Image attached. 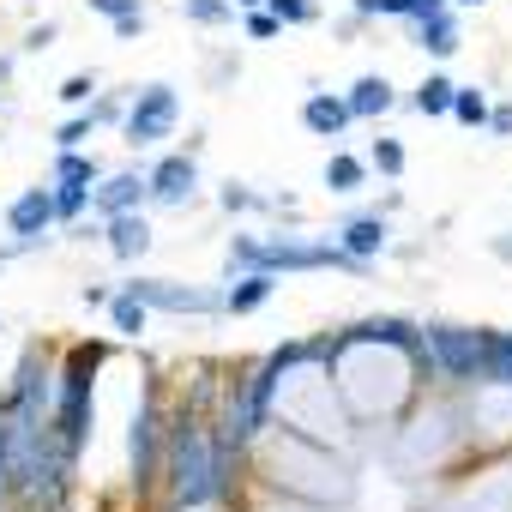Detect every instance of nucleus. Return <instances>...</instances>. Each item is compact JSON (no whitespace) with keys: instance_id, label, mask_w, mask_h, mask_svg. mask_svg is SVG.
Wrapping results in <instances>:
<instances>
[{"instance_id":"4468645a","label":"nucleus","mask_w":512,"mask_h":512,"mask_svg":"<svg viewBox=\"0 0 512 512\" xmlns=\"http://www.w3.org/2000/svg\"><path fill=\"white\" fill-rule=\"evenodd\" d=\"M392 103H398V91H392V79H386V73H368V79H356V85L344 91L350 121H380Z\"/></svg>"},{"instance_id":"393cba45","label":"nucleus","mask_w":512,"mask_h":512,"mask_svg":"<svg viewBox=\"0 0 512 512\" xmlns=\"http://www.w3.org/2000/svg\"><path fill=\"white\" fill-rule=\"evenodd\" d=\"M266 13L290 31V25H314L320 19V7H314V0H266Z\"/></svg>"},{"instance_id":"0eeeda50","label":"nucleus","mask_w":512,"mask_h":512,"mask_svg":"<svg viewBox=\"0 0 512 512\" xmlns=\"http://www.w3.org/2000/svg\"><path fill=\"white\" fill-rule=\"evenodd\" d=\"M145 308H163V314H217L223 308V296H211V290H181V284H169V278H133L127 284Z\"/></svg>"},{"instance_id":"72a5a7b5","label":"nucleus","mask_w":512,"mask_h":512,"mask_svg":"<svg viewBox=\"0 0 512 512\" xmlns=\"http://www.w3.org/2000/svg\"><path fill=\"white\" fill-rule=\"evenodd\" d=\"M121 109H127V103H115V97H103V103H97L91 115H97V121H121Z\"/></svg>"},{"instance_id":"5701e85b","label":"nucleus","mask_w":512,"mask_h":512,"mask_svg":"<svg viewBox=\"0 0 512 512\" xmlns=\"http://www.w3.org/2000/svg\"><path fill=\"white\" fill-rule=\"evenodd\" d=\"M404 163H410V157H404V145H398V139H386V133H380V139L368 145V169H380L386 181H398V175H404Z\"/></svg>"},{"instance_id":"7c9ffc66","label":"nucleus","mask_w":512,"mask_h":512,"mask_svg":"<svg viewBox=\"0 0 512 512\" xmlns=\"http://www.w3.org/2000/svg\"><path fill=\"white\" fill-rule=\"evenodd\" d=\"M91 13H103V19H127V13H139V0H91Z\"/></svg>"},{"instance_id":"39448f33","label":"nucleus","mask_w":512,"mask_h":512,"mask_svg":"<svg viewBox=\"0 0 512 512\" xmlns=\"http://www.w3.org/2000/svg\"><path fill=\"white\" fill-rule=\"evenodd\" d=\"M482 338L488 332H470V326H428L422 338V362L446 380H476L482 374Z\"/></svg>"},{"instance_id":"c85d7f7f","label":"nucleus","mask_w":512,"mask_h":512,"mask_svg":"<svg viewBox=\"0 0 512 512\" xmlns=\"http://www.w3.org/2000/svg\"><path fill=\"white\" fill-rule=\"evenodd\" d=\"M217 205H223V211H229V217H235V211H253V205H260V199H253V193H247V187H241V181H229V187H223V193H217Z\"/></svg>"},{"instance_id":"2f4dec72","label":"nucleus","mask_w":512,"mask_h":512,"mask_svg":"<svg viewBox=\"0 0 512 512\" xmlns=\"http://www.w3.org/2000/svg\"><path fill=\"white\" fill-rule=\"evenodd\" d=\"M488 133L494 139H512V103L506 109H488Z\"/></svg>"},{"instance_id":"412c9836","label":"nucleus","mask_w":512,"mask_h":512,"mask_svg":"<svg viewBox=\"0 0 512 512\" xmlns=\"http://www.w3.org/2000/svg\"><path fill=\"white\" fill-rule=\"evenodd\" d=\"M103 169H97V157H85V151H61L55 157V181H67V187H91Z\"/></svg>"},{"instance_id":"c756f323","label":"nucleus","mask_w":512,"mask_h":512,"mask_svg":"<svg viewBox=\"0 0 512 512\" xmlns=\"http://www.w3.org/2000/svg\"><path fill=\"white\" fill-rule=\"evenodd\" d=\"M55 37H61V25H55V19H43V25L25 37V49H31V55H43V49H55Z\"/></svg>"},{"instance_id":"423d86ee","label":"nucleus","mask_w":512,"mask_h":512,"mask_svg":"<svg viewBox=\"0 0 512 512\" xmlns=\"http://www.w3.org/2000/svg\"><path fill=\"white\" fill-rule=\"evenodd\" d=\"M193 193H199V163H193V151H169V157H157V163L145 169V199L181 211Z\"/></svg>"},{"instance_id":"7ed1b4c3","label":"nucleus","mask_w":512,"mask_h":512,"mask_svg":"<svg viewBox=\"0 0 512 512\" xmlns=\"http://www.w3.org/2000/svg\"><path fill=\"white\" fill-rule=\"evenodd\" d=\"M163 452H169V428H163V404L157 392L139 398L133 410V434H127V458H133V494L145 500L157 482H163Z\"/></svg>"},{"instance_id":"bb28decb","label":"nucleus","mask_w":512,"mask_h":512,"mask_svg":"<svg viewBox=\"0 0 512 512\" xmlns=\"http://www.w3.org/2000/svg\"><path fill=\"white\" fill-rule=\"evenodd\" d=\"M55 97H61V103H67V109H85V103H91V97H97V79H91V73H73V79H67V85H61V91H55Z\"/></svg>"},{"instance_id":"9d476101","label":"nucleus","mask_w":512,"mask_h":512,"mask_svg":"<svg viewBox=\"0 0 512 512\" xmlns=\"http://www.w3.org/2000/svg\"><path fill=\"white\" fill-rule=\"evenodd\" d=\"M386 235H392V229H386V217H380V211H368V217H350V223H344L332 241L350 253L356 266H374L380 253H386Z\"/></svg>"},{"instance_id":"6ab92c4d","label":"nucleus","mask_w":512,"mask_h":512,"mask_svg":"<svg viewBox=\"0 0 512 512\" xmlns=\"http://www.w3.org/2000/svg\"><path fill=\"white\" fill-rule=\"evenodd\" d=\"M488 109H494V103H488V91H482V85H458L446 115H452L458 127H488Z\"/></svg>"},{"instance_id":"f3484780","label":"nucleus","mask_w":512,"mask_h":512,"mask_svg":"<svg viewBox=\"0 0 512 512\" xmlns=\"http://www.w3.org/2000/svg\"><path fill=\"white\" fill-rule=\"evenodd\" d=\"M488 386H512V332H488L482 338V374Z\"/></svg>"},{"instance_id":"ddd939ff","label":"nucleus","mask_w":512,"mask_h":512,"mask_svg":"<svg viewBox=\"0 0 512 512\" xmlns=\"http://www.w3.org/2000/svg\"><path fill=\"white\" fill-rule=\"evenodd\" d=\"M416 49H422V55H434V61H452V55L464 49V25L452 19V7H440V13H428V19H416Z\"/></svg>"},{"instance_id":"a878e982","label":"nucleus","mask_w":512,"mask_h":512,"mask_svg":"<svg viewBox=\"0 0 512 512\" xmlns=\"http://www.w3.org/2000/svg\"><path fill=\"white\" fill-rule=\"evenodd\" d=\"M91 133H97V115H91V109H79V115L55 133V145H61V151H85V145H91Z\"/></svg>"},{"instance_id":"b1692460","label":"nucleus","mask_w":512,"mask_h":512,"mask_svg":"<svg viewBox=\"0 0 512 512\" xmlns=\"http://www.w3.org/2000/svg\"><path fill=\"white\" fill-rule=\"evenodd\" d=\"M181 13H187V25H229L235 19V0H181Z\"/></svg>"},{"instance_id":"4c0bfd02","label":"nucleus","mask_w":512,"mask_h":512,"mask_svg":"<svg viewBox=\"0 0 512 512\" xmlns=\"http://www.w3.org/2000/svg\"><path fill=\"white\" fill-rule=\"evenodd\" d=\"M235 7H241V13H247V7H266V0H235Z\"/></svg>"},{"instance_id":"c9c22d12","label":"nucleus","mask_w":512,"mask_h":512,"mask_svg":"<svg viewBox=\"0 0 512 512\" xmlns=\"http://www.w3.org/2000/svg\"><path fill=\"white\" fill-rule=\"evenodd\" d=\"M494 253H500V260H506V266H512V241H494Z\"/></svg>"},{"instance_id":"dca6fc26","label":"nucleus","mask_w":512,"mask_h":512,"mask_svg":"<svg viewBox=\"0 0 512 512\" xmlns=\"http://www.w3.org/2000/svg\"><path fill=\"white\" fill-rule=\"evenodd\" d=\"M320 181H326V193H338V199H344V193H362V181H368V163H362V157H350V151H332Z\"/></svg>"},{"instance_id":"2eb2a0df","label":"nucleus","mask_w":512,"mask_h":512,"mask_svg":"<svg viewBox=\"0 0 512 512\" xmlns=\"http://www.w3.org/2000/svg\"><path fill=\"white\" fill-rule=\"evenodd\" d=\"M302 127H308L314 139H338V133L350 127L344 97H338V91H308V103H302Z\"/></svg>"},{"instance_id":"f704fd0d","label":"nucleus","mask_w":512,"mask_h":512,"mask_svg":"<svg viewBox=\"0 0 512 512\" xmlns=\"http://www.w3.org/2000/svg\"><path fill=\"white\" fill-rule=\"evenodd\" d=\"M13 79V55H0V85H7Z\"/></svg>"},{"instance_id":"20e7f679","label":"nucleus","mask_w":512,"mask_h":512,"mask_svg":"<svg viewBox=\"0 0 512 512\" xmlns=\"http://www.w3.org/2000/svg\"><path fill=\"white\" fill-rule=\"evenodd\" d=\"M175 121H181V97H175V85H145V91L121 109V133H127L133 151L163 145V139L175 133Z\"/></svg>"},{"instance_id":"aec40b11","label":"nucleus","mask_w":512,"mask_h":512,"mask_svg":"<svg viewBox=\"0 0 512 512\" xmlns=\"http://www.w3.org/2000/svg\"><path fill=\"white\" fill-rule=\"evenodd\" d=\"M109 314H115V332H127V338H139V332H145V320H151V308H145L133 290L109 296Z\"/></svg>"},{"instance_id":"a211bd4d","label":"nucleus","mask_w":512,"mask_h":512,"mask_svg":"<svg viewBox=\"0 0 512 512\" xmlns=\"http://www.w3.org/2000/svg\"><path fill=\"white\" fill-rule=\"evenodd\" d=\"M452 91H458V85H452L446 73H428V79L416 85V97H410V109H416V115H428V121H440V115L452 109Z\"/></svg>"},{"instance_id":"f8f14e48","label":"nucleus","mask_w":512,"mask_h":512,"mask_svg":"<svg viewBox=\"0 0 512 512\" xmlns=\"http://www.w3.org/2000/svg\"><path fill=\"white\" fill-rule=\"evenodd\" d=\"M278 296V272H235L223 290V314H260Z\"/></svg>"},{"instance_id":"1a4fd4ad","label":"nucleus","mask_w":512,"mask_h":512,"mask_svg":"<svg viewBox=\"0 0 512 512\" xmlns=\"http://www.w3.org/2000/svg\"><path fill=\"white\" fill-rule=\"evenodd\" d=\"M145 205V175L139 169H121V175H97L91 181V211L97 217H121V211H139Z\"/></svg>"},{"instance_id":"473e14b6","label":"nucleus","mask_w":512,"mask_h":512,"mask_svg":"<svg viewBox=\"0 0 512 512\" xmlns=\"http://www.w3.org/2000/svg\"><path fill=\"white\" fill-rule=\"evenodd\" d=\"M109 25H115V37H139V31H145V7L127 13V19H109Z\"/></svg>"},{"instance_id":"e433bc0d","label":"nucleus","mask_w":512,"mask_h":512,"mask_svg":"<svg viewBox=\"0 0 512 512\" xmlns=\"http://www.w3.org/2000/svg\"><path fill=\"white\" fill-rule=\"evenodd\" d=\"M446 7H488V0H446Z\"/></svg>"},{"instance_id":"f257e3e1","label":"nucleus","mask_w":512,"mask_h":512,"mask_svg":"<svg viewBox=\"0 0 512 512\" xmlns=\"http://www.w3.org/2000/svg\"><path fill=\"white\" fill-rule=\"evenodd\" d=\"M229 470H235V446H223L199 410H181L169 428V452H163V476H169L175 506L199 512L217 494H229Z\"/></svg>"},{"instance_id":"cd10ccee","label":"nucleus","mask_w":512,"mask_h":512,"mask_svg":"<svg viewBox=\"0 0 512 512\" xmlns=\"http://www.w3.org/2000/svg\"><path fill=\"white\" fill-rule=\"evenodd\" d=\"M278 31H284V25H278L266 7H247V37H253V43H272Z\"/></svg>"},{"instance_id":"9b49d317","label":"nucleus","mask_w":512,"mask_h":512,"mask_svg":"<svg viewBox=\"0 0 512 512\" xmlns=\"http://www.w3.org/2000/svg\"><path fill=\"white\" fill-rule=\"evenodd\" d=\"M103 241H109V253L115 260H145V247H151V223H145V211H121V217H103Z\"/></svg>"},{"instance_id":"4be33fe9","label":"nucleus","mask_w":512,"mask_h":512,"mask_svg":"<svg viewBox=\"0 0 512 512\" xmlns=\"http://www.w3.org/2000/svg\"><path fill=\"white\" fill-rule=\"evenodd\" d=\"M49 199H55V223H79V217L91 211V187H67V181H55Z\"/></svg>"},{"instance_id":"6e6552de","label":"nucleus","mask_w":512,"mask_h":512,"mask_svg":"<svg viewBox=\"0 0 512 512\" xmlns=\"http://www.w3.org/2000/svg\"><path fill=\"white\" fill-rule=\"evenodd\" d=\"M7 229H13V247H37V241L55 229V199H49V187H25V193L7 205Z\"/></svg>"},{"instance_id":"f03ea898","label":"nucleus","mask_w":512,"mask_h":512,"mask_svg":"<svg viewBox=\"0 0 512 512\" xmlns=\"http://www.w3.org/2000/svg\"><path fill=\"white\" fill-rule=\"evenodd\" d=\"M97 368H103V344H79L73 356H67V368H61V404H55V434H61V452L67 458H79V446H85V434H91V380H97Z\"/></svg>"}]
</instances>
